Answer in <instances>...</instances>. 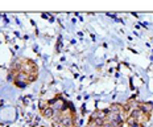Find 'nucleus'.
I'll list each match as a JSON object with an SVG mask.
<instances>
[{
	"label": "nucleus",
	"mask_w": 153,
	"mask_h": 127,
	"mask_svg": "<svg viewBox=\"0 0 153 127\" xmlns=\"http://www.w3.org/2000/svg\"><path fill=\"white\" fill-rule=\"evenodd\" d=\"M137 109L143 113V115H144V114L148 115V114H151V111L153 110V103L152 102H146V103H141V105L139 103Z\"/></svg>",
	"instance_id": "1"
},
{
	"label": "nucleus",
	"mask_w": 153,
	"mask_h": 127,
	"mask_svg": "<svg viewBox=\"0 0 153 127\" xmlns=\"http://www.w3.org/2000/svg\"><path fill=\"white\" fill-rule=\"evenodd\" d=\"M73 118L70 115H62L59 118V125L62 127H73Z\"/></svg>",
	"instance_id": "2"
},
{
	"label": "nucleus",
	"mask_w": 153,
	"mask_h": 127,
	"mask_svg": "<svg viewBox=\"0 0 153 127\" xmlns=\"http://www.w3.org/2000/svg\"><path fill=\"white\" fill-rule=\"evenodd\" d=\"M128 118H132V119H135V120H137V122H140V119H141V117H143V113L140 111L139 109H132L128 113Z\"/></svg>",
	"instance_id": "3"
},
{
	"label": "nucleus",
	"mask_w": 153,
	"mask_h": 127,
	"mask_svg": "<svg viewBox=\"0 0 153 127\" xmlns=\"http://www.w3.org/2000/svg\"><path fill=\"white\" fill-rule=\"evenodd\" d=\"M41 113H42L44 118H46V119H52L53 117H54V109H53V107H50V106H48L46 109L42 110Z\"/></svg>",
	"instance_id": "4"
},
{
	"label": "nucleus",
	"mask_w": 153,
	"mask_h": 127,
	"mask_svg": "<svg viewBox=\"0 0 153 127\" xmlns=\"http://www.w3.org/2000/svg\"><path fill=\"white\" fill-rule=\"evenodd\" d=\"M15 81H24V82H28V73L25 72H17V74H16L15 77Z\"/></svg>",
	"instance_id": "5"
},
{
	"label": "nucleus",
	"mask_w": 153,
	"mask_h": 127,
	"mask_svg": "<svg viewBox=\"0 0 153 127\" xmlns=\"http://www.w3.org/2000/svg\"><path fill=\"white\" fill-rule=\"evenodd\" d=\"M94 120H95V125H97V127H103L104 125H106V120H104V119L97 118V119H94Z\"/></svg>",
	"instance_id": "6"
},
{
	"label": "nucleus",
	"mask_w": 153,
	"mask_h": 127,
	"mask_svg": "<svg viewBox=\"0 0 153 127\" xmlns=\"http://www.w3.org/2000/svg\"><path fill=\"white\" fill-rule=\"evenodd\" d=\"M36 79H37L36 73H29V74H28V82H33V81H36Z\"/></svg>",
	"instance_id": "7"
},
{
	"label": "nucleus",
	"mask_w": 153,
	"mask_h": 127,
	"mask_svg": "<svg viewBox=\"0 0 153 127\" xmlns=\"http://www.w3.org/2000/svg\"><path fill=\"white\" fill-rule=\"evenodd\" d=\"M27 84H28V82H24V81H15V85H16V86H17V87H21V89L27 86Z\"/></svg>",
	"instance_id": "8"
},
{
	"label": "nucleus",
	"mask_w": 153,
	"mask_h": 127,
	"mask_svg": "<svg viewBox=\"0 0 153 127\" xmlns=\"http://www.w3.org/2000/svg\"><path fill=\"white\" fill-rule=\"evenodd\" d=\"M38 105H40V110H41V111L45 110L46 107L49 106V105H48V102H44V101H40V103H38Z\"/></svg>",
	"instance_id": "9"
},
{
	"label": "nucleus",
	"mask_w": 153,
	"mask_h": 127,
	"mask_svg": "<svg viewBox=\"0 0 153 127\" xmlns=\"http://www.w3.org/2000/svg\"><path fill=\"white\" fill-rule=\"evenodd\" d=\"M137 122V120H135V119H132V118H128L127 119V123H128V126H132L133 123H136Z\"/></svg>",
	"instance_id": "10"
},
{
	"label": "nucleus",
	"mask_w": 153,
	"mask_h": 127,
	"mask_svg": "<svg viewBox=\"0 0 153 127\" xmlns=\"http://www.w3.org/2000/svg\"><path fill=\"white\" fill-rule=\"evenodd\" d=\"M129 127H144V125H143V123H140V122H136V123H133V125L129 126Z\"/></svg>",
	"instance_id": "11"
},
{
	"label": "nucleus",
	"mask_w": 153,
	"mask_h": 127,
	"mask_svg": "<svg viewBox=\"0 0 153 127\" xmlns=\"http://www.w3.org/2000/svg\"><path fill=\"white\" fill-rule=\"evenodd\" d=\"M103 127H112V126H111V125H110V122H108V123L106 122V125H104Z\"/></svg>",
	"instance_id": "12"
},
{
	"label": "nucleus",
	"mask_w": 153,
	"mask_h": 127,
	"mask_svg": "<svg viewBox=\"0 0 153 127\" xmlns=\"http://www.w3.org/2000/svg\"><path fill=\"white\" fill-rule=\"evenodd\" d=\"M40 127H46V126H40Z\"/></svg>",
	"instance_id": "13"
}]
</instances>
